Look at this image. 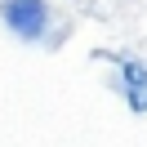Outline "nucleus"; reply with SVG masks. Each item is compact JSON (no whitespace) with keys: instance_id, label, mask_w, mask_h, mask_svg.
Returning a JSON list of instances; mask_svg holds the SVG:
<instances>
[{"instance_id":"nucleus-1","label":"nucleus","mask_w":147,"mask_h":147,"mask_svg":"<svg viewBox=\"0 0 147 147\" xmlns=\"http://www.w3.org/2000/svg\"><path fill=\"white\" fill-rule=\"evenodd\" d=\"M0 18L9 22L18 36H40L45 31V0H5L0 5Z\"/></svg>"},{"instance_id":"nucleus-2","label":"nucleus","mask_w":147,"mask_h":147,"mask_svg":"<svg viewBox=\"0 0 147 147\" xmlns=\"http://www.w3.org/2000/svg\"><path fill=\"white\" fill-rule=\"evenodd\" d=\"M120 85L134 111H147V67L143 63H120Z\"/></svg>"}]
</instances>
